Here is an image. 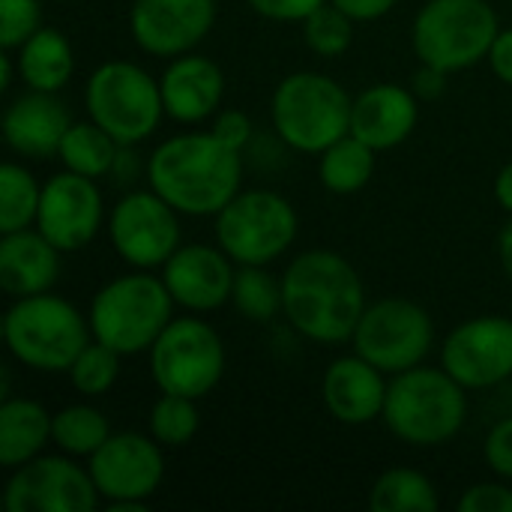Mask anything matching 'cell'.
I'll return each mask as SVG.
<instances>
[{
	"label": "cell",
	"mask_w": 512,
	"mask_h": 512,
	"mask_svg": "<svg viewBox=\"0 0 512 512\" xmlns=\"http://www.w3.org/2000/svg\"><path fill=\"white\" fill-rule=\"evenodd\" d=\"M366 306L363 279L339 252L306 249L282 273V315L315 345L351 342Z\"/></svg>",
	"instance_id": "1"
},
{
	"label": "cell",
	"mask_w": 512,
	"mask_h": 512,
	"mask_svg": "<svg viewBox=\"0 0 512 512\" xmlns=\"http://www.w3.org/2000/svg\"><path fill=\"white\" fill-rule=\"evenodd\" d=\"M147 186L180 216H216L243 183V153L207 132L165 138L144 162Z\"/></svg>",
	"instance_id": "2"
},
{
	"label": "cell",
	"mask_w": 512,
	"mask_h": 512,
	"mask_svg": "<svg viewBox=\"0 0 512 512\" xmlns=\"http://www.w3.org/2000/svg\"><path fill=\"white\" fill-rule=\"evenodd\" d=\"M381 420L408 447H444L468 423V390L444 366H414L390 378Z\"/></svg>",
	"instance_id": "3"
},
{
	"label": "cell",
	"mask_w": 512,
	"mask_h": 512,
	"mask_svg": "<svg viewBox=\"0 0 512 512\" xmlns=\"http://www.w3.org/2000/svg\"><path fill=\"white\" fill-rule=\"evenodd\" d=\"M90 339V318L51 291L18 297L3 315V342L12 360L33 372H69Z\"/></svg>",
	"instance_id": "4"
},
{
	"label": "cell",
	"mask_w": 512,
	"mask_h": 512,
	"mask_svg": "<svg viewBox=\"0 0 512 512\" xmlns=\"http://www.w3.org/2000/svg\"><path fill=\"white\" fill-rule=\"evenodd\" d=\"M354 96L324 72L300 69L285 75L270 99V120L279 141L294 153L321 156L351 132Z\"/></svg>",
	"instance_id": "5"
},
{
	"label": "cell",
	"mask_w": 512,
	"mask_h": 512,
	"mask_svg": "<svg viewBox=\"0 0 512 512\" xmlns=\"http://www.w3.org/2000/svg\"><path fill=\"white\" fill-rule=\"evenodd\" d=\"M174 306L162 276L135 270L105 282L93 294L87 318L93 339L111 345L123 357H135L150 351L159 333L174 321Z\"/></svg>",
	"instance_id": "6"
},
{
	"label": "cell",
	"mask_w": 512,
	"mask_h": 512,
	"mask_svg": "<svg viewBox=\"0 0 512 512\" xmlns=\"http://www.w3.org/2000/svg\"><path fill=\"white\" fill-rule=\"evenodd\" d=\"M501 30L489 0H426L411 27V45L420 63L465 72L489 57Z\"/></svg>",
	"instance_id": "7"
},
{
	"label": "cell",
	"mask_w": 512,
	"mask_h": 512,
	"mask_svg": "<svg viewBox=\"0 0 512 512\" xmlns=\"http://www.w3.org/2000/svg\"><path fill=\"white\" fill-rule=\"evenodd\" d=\"M84 108L93 123L132 147L147 141L165 117L159 78L132 60L96 66L84 84Z\"/></svg>",
	"instance_id": "8"
},
{
	"label": "cell",
	"mask_w": 512,
	"mask_h": 512,
	"mask_svg": "<svg viewBox=\"0 0 512 512\" xmlns=\"http://www.w3.org/2000/svg\"><path fill=\"white\" fill-rule=\"evenodd\" d=\"M216 243L237 267H267L297 240L294 204L273 189H240L216 216Z\"/></svg>",
	"instance_id": "9"
},
{
	"label": "cell",
	"mask_w": 512,
	"mask_h": 512,
	"mask_svg": "<svg viewBox=\"0 0 512 512\" xmlns=\"http://www.w3.org/2000/svg\"><path fill=\"white\" fill-rule=\"evenodd\" d=\"M150 357V375L159 393H177L189 399L210 396L222 375H225V345L213 324H207L201 315H183L174 318L153 348Z\"/></svg>",
	"instance_id": "10"
},
{
	"label": "cell",
	"mask_w": 512,
	"mask_h": 512,
	"mask_svg": "<svg viewBox=\"0 0 512 512\" xmlns=\"http://www.w3.org/2000/svg\"><path fill=\"white\" fill-rule=\"evenodd\" d=\"M432 345V315L408 297H384L369 303L351 336V348L378 366L387 378L423 366L432 354Z\"/></svg>",
	"instance_id": "11"
},
{
	"label": "cell",
	"mask_w": 512,
	"mask_h": 512,
	"mask_svg": "<svg viewBox=\"0 0 512 512\" xmlns=\"http://www.w3.org/2000/svg\"><path fill=\"white\" fill-rule=\"evenodd\" d=\"M108 240L120 261L132 270H162L183 246L180 213L150 186L126 192L108 213Z\"/></svg>",
	"instance_id": "12"
},
{
	"label": "cell",
	"mask_w": 512,
	"mask_h": 512,
	"mask_svg": "<svg viewBox=\"0 0 512 512\" xmlns=\"http://www.w3.org/2000/svg\"><path fill=\"white\" fill-rule=\"evenodd\" d=\"M99 501L87 465H78L66 453H42L18 465L3 489L9 512H90Z\"/></svg>",
	"instance_id": "13"
},
{
	"label": "cell",
	"mask_w": 512,
	"mask_h": 512,
	"mask_svg": "<svg viewBox=\"0 0 512 512\" xmlns=\"http://www.w3.org/2000/svg\"><path fill=\"white\" fill-rule=\"evenodd\" d=\"M87 471L105 504H147L165 480V447L153 435L111 432V438L87 459Z\"/></svg>",
	"instance_id": "14"
},
{
	"label": "cell",
	"mask_w": 512,
	"mask_h": 512,
	"mask_svg": "<svg viewBox=\"0 0 512 512\" xmlns=\"http://www.w3.org/2000/svg\"><path fill=\"white\" fill-rule=\"evenodd\" d=\"M441 366L465 390H492L512 378V318L477 315L453 327L441 345Z\"/></svg>",
	"instance_id": "15"
},
{
	"label": "cell",
	"mask_w": 512,
	"mask_h": 512,
	"mask_svg": "<svg viewBox=\"0 0 512 512\" xmlns=\"http://www.w3.org/2000/svg\"><path fill=\"white\" fill-rule=\"evenodd\" d=\"M105 222L102 192L93 177H81L75 171H60L42 183L36 231L45 234L60 252H78L96 240Z\"/></svg>",
	"instance_id": "16"
},
{
	"label": "cell",
	"mask_w": 512,
	"mask_h": 512,
	"mask_svg": "<svg viewBox=\"0 0 512 512\" xmlns=\"http://www.w3.org/2000/svg\"><path fill=\"white\" fill-rule=\"evenodd\" d=\"M216 9V0H132L129 33L150 57H180L207 39Z\"/></svg>",
	"instance_id": "17"
},
{
	"label": "cell",
	"mask_w": 512,
	"mask_h": 512,
	"mask_svg": "<svg viewBox=\"0 0 512 512\" xmlns=\"http://www.w3.org/2000/svg\"><path fill=\"white\" fill-rule=\"evenodd\" d=\"M174 303L192 315H207L231 303L237 264L216 243H183L159 270Z\"/></svg>",
	"instance_id": "18"
},
{
	"label": "cell",
	"mask_w": 512,
	"mask_h": 512,
	"mask_svg": "<svg viewBox=\"0 0 512 512\" xmlns=\"http://www.w3.org/2000/svg\"><path fill=\"white\" fill-rule=\"evenodd\" d=\"M387 375L363 360L357 351L336 357L321 378V399L327 414L342 426H369L384 417Z\"/></svg>",
	"instance_id": "19"
},
{
	"label": "cell",
	"mask_w": 512,
	"mask_h": 512,
	"mask_svg": "<svg viewBox=\"0 0 512 512\" xmlns=\"http://www.w3.org/2000/svg\"><path fill=\"white\" fill-rule=\"evenodd\" d=\"M159 90L165 117L183 126H195L219 114L225 96V72L216 60L189 51L168 60L159 75Z\"/></svg>",
	"instance_id": "20"
},
{
	"label": "cell",
	"mask_w": 512,
	"mask_h": 512,
	"mask_svg": "<svg viewBox=\"0 0 512 512\" xmlns=\"http://www.w3.org/2000/svg\"><path fill=\"white\" fill-rule=\"evenodd\" d=\"M72 126L69 108L57 93L30 90L15 96L3 111V141L24 159L57 156L66 129Z\"/></svg>",
	"instance_id": "21"
},
{
	"label": "cell",
	"mask_w": 512,
	"mask_h": 512,
	"mask_svg": "<svg viewBox=\"0 0 512 512\" xmlns=\"http://www.w3.org/2000/svg\"><path fill=\"white\" fill-rule=\"evenodd\" d=\"M420 120V99L402 84H372L354 96L351 135L366 141L372 150L387 153L411 138Z\"/></svg>",
	"instance_id": "22"
},
{
	"label": "cell",
	"mask_w": 512,
	"mask_h": 512,
	"mask_svg": "<svg viewBox=\"0 0 512 512\" xmlns=\"http://www.w3.org/2000/svg\"><path fill=\"white\" fill-rule=\"evenodd\" d=\"M60 249L36 228L0 234V288L12 300L45 294L60 279Z\"/></svg>",
	"instance_id": "23"
},
{
	"label": "cell",
	"mask_w": 512,
	"mask_h": 512,
	"mask_svg": "<svg viewBox=\"0 0 512 512\" xmlns=\"http://www.w3.org/2000/svg\"><path fill=\"white\" fill-rule=\"evenodd\" d=\"M51 420L54 414H48L36 399L6 396L0 402V465L15 471L18 465L42 456L51 444Z\"/></svg>",
	"instance_id": "24"
},
{
	"label": "cell",
	"mask_w": 512,
	"mask_h": 512,
	"mask_svg": "<svg viewBox=\"0 0 512 512\" xmlns=\"http://www.w3.org/2000/svg\"><path fill=\"white\" fill-rule=\"evenodd\" d=\"M15 66H18V78L30 90L60 93L72 81L75 51L66 33L42 24L21 48H15Z\"/></svg>",
	"instance_id": "25"
},
{
	"label": "cell",
	"mask_w": 512,
	"mask_h": 512,
	"mask_svg": "<svg viewBox=\"0 0 512 512\" xmlns=\"http://www.w3.org/2000/svg\"><path fill=\"white\" fill-rule=\"evenodd\" d=\"M120 147L123 144L111 132H105L99 123H93L87 117V120L72 123L66 129V135L60 141V150H57V159L63 162L66 171L102 180V177H111V168L117 162Z\"/></svg>",
	"instance_id": "26"
},
{
	"label": "cell",
	"mask_w": 512,
	"mask_h": 512,
	"mask_svg": "<svg viewBox=\"0 0 512 512\" xmlns=\"http://www.w3.org/2000/svg\"><path fill=\"white\" fill-rule=\"evenodd\" d=\"M375 159H378V150H372L366 141L348 132L345 138H339L318 156L321 186L333 195H354L369 186L375 174Z\"/></svg>",
	"instance_id": "27"
},
{
	"label": "cell",
	"mask_w": 512,
	"mask_h": 512,
	"mask_svg": "<svg viewBox=\"0 0 512 512\" xmlns=\"http://www.w3.org/2000/svg\"><path fill=\"white\" fill-rule=\"evenodd\" d=\"M441 507L435 483L414 468H390L369 489L372 512H435Z\"/></svg>",
	"instance_id": "28"
},
{
	"label": "cell",
	"mask_w": 512,
	"mask_h": 512,
	"mask_svg": "<svg viewBox=\"0 0 512 512\" xmlns=\"http://www.w3.org/2000/svg\"><path fill=\"white\" fill-rule=\"evenodd\" d=\"M108 438H111L108 417L87 402L66 405L51 420V444L72 459H90Z\"/></svg>",
	"instance_id": "29"
},
{
	"label": "cell",
	"mask_w": 512,
	"mask_h": 512,
	"mask_svg": "<svg viewBox=\"0 0 512 512\" xmlns=\"http://www.w3.org/2000/svg\"><path fill=\"white\" fill-rule=\"evenodd\" d=\"M42 183L18 162L0 168V234L33 228L39 213Z\"/></svg>",
	"instance_id": "30"
},
{
	"label": "cell",
	"mask_w": 512,
	"mask_h": 512,
	"mask_svg": "<svg viewBox=\"0 0 512 512\" xmlns=\"http://www.w3.org/2000/svg\"><path fill=\"white\" fill-rule=\"evenodd\" d=\"M231 306L255 324H267L282 315V279H273L267 267H237Z\"/></svg>",
	"instance_id": "31"
},
{
	"label": "cell",
	"mask_w": 512,
	"mask_h": 512,
	"mask_svg": "<svg viewBox=\"0 0 512 512\" xmlns=\"http://www.w3.org/2000/svg\"><path fill=\"white\" fill-rule=\"evenodd\" d=\"M201 429V414H198V399L177 396V393H162L147 417V432L165 447V450H180L186 447Z\"/></svg>",
	"instance_id": "32"
},
{
	"label": "cell",
	"mask_w": 512,
	"mask_h": 512,
	"mask_svg": "<svg viewBox=\"0 0 512 512\" xmlns=\"http://www.w3.org/2000/svg\"><path fill=\"white\" fill-rule=\"evenodd\" d=\"M120 363H123L120 351H114L111 345H105L99 339H90L66 375H69V384L75 387V393H81L84 399H99V396L111 393V387L117 384Z\"/></svg>",
	"instance_id": "33"
},
{
	"label": "cell",
	"mask_w": 512,
	"mask_h": 512,
	"mask_svg": "<svg viewBox=\"0 0 512 512\" xmlns=\"http://www.w3.org/2000/svg\"><path fill=\"white\" fill-rule=\"evenodd\" d=\"M354 24V18L327 0L303 21V42L318 57H342L354 42Z\"/></svg>",
	"instance_id": "34"
},
{
	"label": "cell",
	"mask_w": 512,
	"mask_h": 512,
	"mask_svg": "<svg viewBox=\"0 0 512 512\" xmlns=\"http://www.w3.org/2000/svg\"><path fill=\"white\" fill-rule=\"evenodd\" d=\"M42 27V0H0V48H21Z\"/></svg>",
	"instance_id": "35"
},
{
	"label": "cell",
	"mask_w": 512,
	"mask_h": 512,
	"mask_svg": "<svg viewBox=\"0 0 512 512\" xmlns=\"http://www.w3.org/2000/svg\"><path fill=\"white\" fill-rule=\"evenodd\" d=\"M462 512H512V486L507 480H492V483H474L465 489L459 498Z\"/></svg>",
	"instance_id": "36"
},
{
	"label": "cell",
	"mask_w": 512,
	"mask_h": 512,
	"mask_svg": "<svg viewBox=\"0 0 512 512\" xmlns=\"http://www.w3.org/2000/svg\"><path fill=\"white\" fill-rule=\"evenodd\" d=\"M483 456H486V465L495 477L512 483V417L498 420L486 441H483Z\"/></svg>",
	"instance_id": "37"
},
{
	"label": "cell",
	"mask_w": 512,
	"mask_h": 512,
	"mask_svg": "<svg viewBox=\"0 0 512 512\" xmlns=\"http://www.w3.org/2000/svg\"><path fill=\"white\" fill-rule=\"evenodd\" d=\"M210 132H213L222 144H228L231 150H240V153H243V150L252 144L255 126H252V120H249V114H246V111L225 108V111H219V114L213 117Z\"/></svg>",
	"instance_id": "38"
},
{
	"label": "cell",
	"mask_w": 512,
	"mask_h": 512,
	"mask_svg": "<svg viewBox=\"0 0 512 512\" xmlns=\"http://www.w3.org/2000/svg\"><path fill=\"white\" fill-rule=\"evenodd\" d=\"M249 9L267 21H279V24H303L318 6H324L327 0H246Z\"/></svg>",
	"instance_id": "39"
},
{
	"label": "cell",
	"mask_w": 512,
	"mask_h": 512,
	"mask_svg": "<svg viewBox=\"0 0 512 512\" xmlns=\"http://www.w3.org/2000/svg\"><path fill=\"white\" fill-rule=\"evenodd\" d=\"M330 3L339 6L357 24H369V21H378V18L390 15L399 0H330Z\"/></svg>",
	"instance_id": "40"
},
{
	"label": "cell",
	"mask_w": 512,
	"mask_h": 512,
	"mask_svg": "<svg viewBox=\"0 0 512 512\" xmlns=\"http://www.w3.org/2000/svg\"><path fill=\"white\" fill-rule=\"evenodd\" d=\"M489 69L495 72V78H501L504 84L512 87V27L507 30H498L492 48H489V57H486Z\"/></svg>",
	"instance_id": "41"
},
{
	"label": "cell",
	"mask_w": 512,
	"mask_h": 512,
	"mask_svg": "<svg viewBox=\"0 0 512 512\" xmlns=\"http://www.w3.org/2000/svg\"><path fill=\"white\" fill-rule=\"evenodd\" d=\"M411 90L417 93V99H438V96L447 90V72H444V69H435V66L420 63V69H417V75H414Z\"/></svg>",
	"instance_id": "42"
},
{
	"label": "cell",
	"mask_w": 512,
	"mask_h": 512,
	"mask_svg": "<svg viewBox=\"0 0 512 512\" xmlns=\"http://www.w3.org/2000/svg\"><path fill=\"white\" fill-rule=\"evenodd\" d=\"M492 192H495V201H498V207H501L507 216H512V162L510 165H504V168L498 171Z\"/></svg>",
	"instance_id": "43"
},
{
	"label": "cell",
	"mask_w": 512,
	"mask_h": 512,
	"mask_svg": "<svg viewBox=\"0 0 512 512\" xmlns=\"http://www.w3.org/2000/svg\"><path fill=\"white\" fill-rule=\"evenodd\" d=\"M498 261H501L504 276L510 279V285H512V216H510V222L501 228V234H498Z\"/></svg>",
	"instance_id": "44"
},
{
	"label": "cell",
	"mask_w": 512,
	"mask_h": 512,
	"mask_svg": "<svg viewBox=\"0 0 512 512\" xmlns=\"http://www.w3.org/2000/svg\"><path fill=\"white\" fill-rule=\"evenodd\" d=\"M108 512H147V504H138V501H111L105 504Z\"/></svg>",
	"instance_id": "45"
},
{
	"label": "cell",
	"mask_w": 512,
	"mask_h": 512,
	"mask_svg": "<svg viewBox=\"0 0 512 512\" xmlns=\"http://www.w3.org/2000/svg\"><path fill=\"white\" fill-rule=\"evenodd\" d=\"M57 3H60V0H57Z\"/></svg>",
	"instance_id": "46"
}]
</instances>
